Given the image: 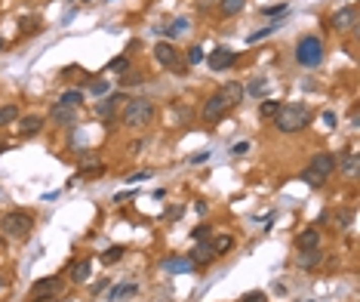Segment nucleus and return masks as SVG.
Listing matches in <instances>:
<instances>
[{"label":"nucleus","mask_w":360,"mask_h":302,"mask_svg":"<svg viewBox=\"0 0 360 302\" xmlns=\"http://www.w3.org/2000/svg\"><path fill=\"white\" fill-rule=\"evenodd\" d=\"M19 25H22L25 31H37V28H40V19H34V16H25V19H19Z\"/></svg>","instance_id":"nucleus-38"},{"label":"nucleus","mask_w":360,"mask_h":302,"mask_svg":"<svg viewBox=\"0 0 360 302\" xmlns=\"http://www.w3.org/2000/svg\"><path fill=\"white\" fill-rule=\"evenodd\" d=\"M225 111H228V105H225V99L216 93V96L207 99V105H204V121H207V124H216V121L225 118Z\"/></svg>","instance_id":"nucleus-9"},{"label":"nucleus","mask_w":360,"mask_h":302,"mask_svg":"<svg viewBox=\"0 0 360 302\" xmlns=\"http://www.w3.org/2000/svg\"><path fill=\"white\" fill-rule=\"evenodd\" d=\"M0 250H4V238H0Z\"/></svg>","instance_id":"nucleus-51"},{"label":"nucleus","mask_w":360,"mask_h":302,"mask_svg":"<svg viewBox=\"0 0 360 302\" xmlns=\"http://www.w3.org/2000/svg\"><path fill=\"white\" fill-rule=\"evenodd\" d=\"M65 284H62V278H40V281H34V287H31V293L34 296H53V293H59Z\"/></svg>","instance_id":"nucleus-14"},{"label":"nucleus","mask_w":360,"mask_h":302,"mask_svg":"<svg viewBox=\"0 0 360 302\" xmlns=\"http://www.w3.org/2000/svg\"><path fill=\"white\" fill-rule=\"evenodd\" d=\"M277 28H280V22H271V25H265V28H259V31H253V34L247 37V41H250V44H259V41H265V37H271V34L277 31Z\"/></svg>","instance_id":"nucleus-25"},{"label":"nucleus","mask_w":360,"mask_h":302,"mask_svg":"<svg viewBox=\"0 0 360 302\" xmlns=\"http://www.w3.org/2000/svg\"><path fill=\"white\" fill-rule=\"evenodd\" d=\"M210 235H213V229H210V225H197V229L191 232V238H194V241H207Z\"/></svg>","instance_id":"nucleus-35"},{"label":"nucleus","mask_w":360,"mask_h":302,"mask_svg":"<svg viewBox=\"0 0 360 302\" xmlns=\"http://www.w3.org/2000/svg\"><path fill=\"white\" fill-rule=\"evenodd\" d=\"M127 99H124V93H111V96H105L102 102H96V118H102V121H111V118H117V111H120V105H124Z\"/></svg>","instance_id":"nucleus-6"},{"label":"nucleus","mask_w":360,"mask_h":302,"mask_svg":"<svg viewBox=\"0 0 360 302\" xmlns=\"http://www.w3.org/2000/svg\"><path fill=\"white\" fill-rule=\"evenodd\" d=\"M90 93H93V96H105V93H108V81H96V84H90Z\"/></svg>","instance_id":"nucleus-39"},{"label":"nucleus","mask_w":360,"mask_h":302,"mask_svg":"<svg viewBox=\"0 0 360 302\" xmlns=\"http://www.w3.org/2000/svg\"><path fill=\"white\" fill-rule=\"evenodd\" d=\"M148 176H151L148 170H136V173H130V176H127V182H130V185H136V182H145Z\"/></svg>","instance_id":"nucleus-40"},{"label":"nucleus","mask_w":360,"mask_h":302,"mask_svg":"<svg viewBox=\"0 0 360 302\" xmlns=\"http://www.w3.org/2000/svg\"><path fill=\"white\" fill-rule=\"evenodd\" d=\"M336 167H339L348 179H357V173H360V158H357V151H354V148H348L345 155L336 161Z\"/></svg>","instance_id":"nucleus-12"},{"label":"nucleus","mask_w":360,"mask_h":302,"mask_svg":"<svg viewBox=\"0 0 360 302\" xmlns=\"http://www.w3.org/2000/svg\"><path fill=\"white\" fill-rule=\"evenodd\" d=\"M240 302H265V293H259V290H253V293H247Z\"/></svg>","instance_id":"nucleus-42"},{"label":"nucleus","mask_w":360,"mask_h":302,"mask_svg":"<svg viewBox=\"0 0 360 302\" xmlns=\"http://www.w3.org/2000/svg\"><path fill=\"white\" fill-rule=\"evenodd\" d=\"M0 50H4V37H0Z\"/></svg>","instance_id":"nucleus-50"},{"label":"nucleus","mask_w":360,"mask_h":302,"mask_svg":"<svg viewBox=\"0 0 360 302\" xmlns=\"http://www.w3.org/2000/svg\"><path fill=\"white\" fill-rule=\"evenodd\" d=\"M19 121V105H0V127H10Z\"/></svg>","instance_id":"nucleus-24"},{"label":"nucleus","mask_w":360,"mask_h":302,"mask_svg":"<svg viewBox=\"0 0 360 302\" xmlns=\"http://www.w3.org/2000/svg\"><path fill=\"white\" fill-rule=\"evenodd\" d=\"M320 259H324V250H320V247H314V250H299V266H302V269L320 266Z\"/></svg>","instance_id":"nucleus-20"},{"label":"nucleus","mask_w":360,"mask_h":302,"mask_svg":"<svg viewBox=\"0 0 360 302\" xmlns=\"http://www.w3.org/2000/svg\"><path fill=\"white\" fill-rule=\"evenodd\" d=\"M302 179H305L308 185H314V188H324V179H317V176H314V173H308V170L302 173Z\"/></svg>","instance_id":"nucleus-41"},{"label":"nucleus","mask_w":360,"mask_h":302,"mask_svg":"<svg viewBox=\"0 0 360 302\" xmlns=\"http://www.w3.org/2000/svg\"><path fill=\"white\" fill-rule=\"evenodd\" d=\"M324 124L327 127H336V115H333V111H324Z\"/></svg>","instance_id":"nucleus-45"},{"label":"nucleus","mask_w":360,"mask_h":302,"mask_svg":"<svg viewBox=\"0 0 360 302\" xmlns=\"http://www.w3.org/2000/svg\"><path fill=\"white\" fill-rule=\"evenodd\" d=\"M287 4H274V7H262V16H284Z\"/></svg>","instance_id":"nucleus-36"},{"label":"nucleus","mask_w":360,"mask_h":302,"mask_svg":"<svg viewBox=\"0 0 360 302\" xmlns=\"http://www.w3.org/2000/svg\"><path fill=\"white\" fill-rule=\"evenodd\" d=\"M244 90H247L250 96H262V93H265V78H256V81H253L250 87H244Z\"/></svg>","instance_id":"nucleus-34"},{"label":"nucleus","mask_w":360,"mask_h":302,"mask_svg":"<svg viewBox=\"0 0 360 302\" xmlns=\"http://www.w3.org/2000/svg\"><path fill=\"white\" fill-rule=\"evenodd\" d=\"M231 247H234V238H231V235H219V238H216V244H213V250H216L219 256L231 253Z\"/></svg>","instance_id":"nucleus-30"},{"label":"nucleus","mask_w":360,"mask_h":302,"mask_svg":"<svg viewBox=\"0 0 360 302\" xmlns=\"http://www.w3.org/2000/svg\"><path fill=\"white\" fill-rule=\"evenodd\" d=\"M90 275H93V259H80L77 266L71 269V281H74V284H87Z\"/></svg>","instance_id":"nucleus-18"},{"label":"nucleus","mask_w":360,"mask_h":302,"mask_svg":"<svg viewBox=\"0 0 360 302\" xmlns=\"http://www.w3.org/2000/svg\"><path fill=\"white\" fill-rule=\"evenodd\" d=\"M296 247H299V250H314V247H320V232L314 229V225H311V229H305V232L296 238Z\"/></svg>","instance_id":"nucleus-19"},{"label":"nucleus","mask_w":360,"mask_h":302,"mask_svg":"<svg viewBox=\"0 0 360 302\" xmlns=\"http://www.w3.org/2000/svg\"><path fill=\"white\" fill-rule=\"evenodd\" d=\"M108 68H111V71H117V74H124V71L130 68V56H117V59H111V62H108Z\"/></svg>","instance_id":"nucleus-32"},{"label":"nucleus","mask_w":360,"mask_h":302,"mask_svg":"<svg viewBox=\"0 0 360 302\" xmlns=\"http://www.w3.org/2000/svg\"><path fill=\"white\" fill-rule=\"evenodd\" d=\"M277 108H280V102H274V99H265V102L259 105V118H262V121H271V118L277 115Z\"/></svg>","instance_id":"nucleus-28"},{"label":"nucleus","mask_w":360,"mask_h":302,"mask_svg":"<svg viewBox=\"0 0 360 302\" xmlns=\"http://www.w3.org/2000/svg\"><path fill=\"white\" fill-rule=\"evenodd\" d=\"M207 158H210V151H200V155H194V158H191V164H204Z\"/></svg>","instance_id":"nucleus-46"},{"label":"nucleus","mask_w":360,"mask_h":302,"mask_svg":"<svg viewBox=\"0 0 360 302\" xmlns=\"http://www.w3.org/2000/svg\"><path fill=\"white\" fill-rule=\"evenodd\" d=\"M247 151H250V142H237V145L231 148V155H237V158H240V155H247Z\"/></svg>","instance_id":"nucleus-43"},{"label":"nucleus","mask_w":360,"mask_h":302,"mask_svg":"<svg viewBox=\"0 0 360 302\" xmlns=\"http://www.w3.org/2000/svg\"><path fill=\"white\" fill-rule=\"evenodd\" d=\"M204 59H207V56H204V50H200V47H191V50H188V62H191V65H200Z\"/></svg>","instance_id":"nucleus-37"},{"label":"nucleus","mask_w":360,"mask_h":302,"mask_svg":"<svg viewBox=\"0 0 360 302\" xmlns=\"http://www.w3.org/2000/svg\"><path fill=\"white\" fill-rule=\"evenodd\" d=\"M308 173H314L317 179H330L333 173H336V155H333V151H317V155H314V161L308 164Z\"/></svg>","instance_id":"nucleus-5"},{"label":"nucleus","mask_w":360,"mask_h":302,"mask_svg":"<svg viewBox=\"0 0 360 302\" xmlns=\"http://www.w3.org/2000/svg\"><path fill=\"white\" fill-rule=\"evenodd\" d=\"M154 59L164 68H179V50L173 44H157L154 47Z\"/></svg>","instance_id":"nucleus-10"},{"label":"nucleus","mask_w":360,"mask_h":302,"mask_svg":"<svg viewBox=\"0 0 360 302\" xmlns=\"http://www.w3.org/2000/svg\"><path fill=\"white\" fill-rule=\"evenodd\" d=\"M185 28H188V19L182 16V19H176L170 28H157L160 34H167V37H179V34H185Z\"/></svg>","instance_id":"nucleus-26"},{"label":"nucleus","mask_w":360,"mask_h":302,"mask_svg":"<svg viewBox=\"0 0 360 302\" xmlns=\"http://www.w3.org/2000/svg\"><path fill=\"white\" fill-rule=\"evenodd\" d=\"M145 81V74H139V71H127L124 78H120V87H133V84H142Z\"/></svg>","instance_id":"nucleus-33"},{"label":"nucleus","mask_w":360,"mask_h":302,"mask_svg":"<svg viewBox=\"0 0 360 302\" xmlns=\"http://www.w3.org/2000/svg\"><path fill=\"white\" fill-rule=\"evenodd\" d=\"M188 269H194L191 259H188V262H182V259H167V262H164V272H167V275H179V272H188Z\"/></svg>","instance_id":"nucleus-22"},{"label":"nucleus","mask_w":360,"mask_h":302,"mask_svg":"<svg viewBox=\"0 0 360 302\" xmlns=\"http://www.w3.org/2000/svg\"><path fill=\"white\" fill-rule=\"evenodd\" d=\"M154 121V102L151 99H127V105H124V127H130V130H142V127H148Z\"/></svg>","instance_id":"nucleus-3"},{"label":"nucleus","mask_w":360,"mask_h":302,"mask_svg":"<svg viewBox=\"0 0 360 302\" xmlns=\"http://www.w3.org/2000/svg\"><path fill=\"white\" fill-rule=\"evenodd\" d=\"M357 121H360V111H357V108H351V127H357Z\"/></svg>","instance_id":"nucleus-47"},{"label":"nucleus","mask_w":360,"mask_h":302,"mask_svg":"<svg viewBox=\"0 0 360 302\" xmlns=\"http://www.w3.org/2000/svg\"><path fill=\"white\" fill-rule=\"evenodd\" d=\"M77 164H80V173L90 167H99V155L96 151H77Z\"/></svg>","instance_id":"nucleus-23"},{"label":"nucleus","mask_w":360,"mask_h":302,"mask_svg":"<svg viewBox=\"0 0 360 302\" xmlns=\"http://www.w3.org/2000/svg\"><path fill=\"white\" fill-rule=\"evenodd\" d=\"M4 287H7V281H4V278H0V290H4Z\"/></svg>","instance_id":"nucleus-49"},{"label":"nucleus","mask_w":360,"mask_h":302,"mask_svg":"<svg viewBox=\"0 0 360 302\" xmlns=\"http://www.w3.org/2000/svg\"><path fill=\"white\" fill-rule=\"evenodd\" d=\"M124 253H127V250L120 247V244H117V247H108V250L102 253V262H105V266H114V262L124 259Z\"/></svg>","instance_id":"nucleus-27"},{"label":"nucleus","mask_w":360,"mask_h":302,"mask_svg":"<svg viewBox=\"0 0 360 302\" xmlns=\"http://www.w3.org/2000/svg\"><path fill=\"white\" fill-rule=\"evenodd\" d=\"M219 96L225 99V105H228V108H234V105H240V99L247 96V90L240 87V81H228V84H222Z\"/></svg>","instance_id":"nucleus-11"},{"label":"nucleus","mask_w":360,"mask_h":302,"mask_svg":"<svg viewBox=\"0 0 360 302\" xmlns=\"http://www.w3.org/2000/svg\"><path fill=\"white\" fill-rule=\"evenodd\" d=\"M105 287H108V281H99V284H96V287H93V296H96V293H102V290H105Z\"/></svg>","instance_id":"nucleus-48"},{"label":"nucleus","mask_w":360,"mask_h":302,"mask_svg":"<svg viewBox=\"0 0 360 302\" xmlns=\"http://www.w3.org/2000/svg\"><path fill=\"white\" fill-rule=\"evenodd\" d=\"M274 124H277L280 133H302L311 124V108L305 102H280Z\"/></svg>","instance_id":"nucleus-1"},{"label":"nucleus","mask_w":360,"mask_h":302,"mask_svg":"<svg viewBox=\"0 0 360 302\" xmlns=\"http://www.w3.org/2000/svg\"><path fill=\"white\" fill-rule=\"evenodd\" d=\"M213 259H216V250H213V244H207V241H197V247L191 250V262H194V266H210Z\"/></svg>","instance_id":"nucleus-15"},{"label":"nucleus","mask_w":360,"mask_h":302,"mask_svg":"<svg viewBox=\"0 0 360 302\" xmlns=\"http://www.w3.org/2000/svg\"><path fill=\"white\" fill-rule=\"evenodd\" d=\"M59 102H62V105L77 108L80 102H84V93H80V90H68V93H62V96H59Z\"/></svg>","instance_id":"nucleus-31"},{"label":"nucleus","mask_w":360,"mask_h":302,"mask_svg":"<svg viewBox=\"0 0 360 302\" xmlns=\"http://www.w3.org/2000/svg\"><path fill=\"white\" fill-rule=\"evenodd\" d=\"M40 130H44V118H40V115H28V118L19 121V136H22V139H31V136H37Z\"/></svg>","instance_id":"nucleus-16"},{"label":"nucleus","mask_w":360,"mask_h":302,"mask_svg":"<svg viewBox=\"0 0 360 302\" xmlns=\"http://www.w3.org/2000/svg\"><path fill=\"white\" fill-rule=\"evenodd\" d=\"M244 7H247V0H219V13L222 16H237Z\"/></svg>","instance_id":"nucleus-21"},{"label":"nucleus","mask_w":360,"mask_h":302,"mask_svg":"<svg viewBox=\"0 0 360 302\" xmlns=\"http://www.w3.org/2000/svg\"><path fill=\"white\" fill-rule=\"evenodd\" d=\"M136 290H139L136 284H120V287H114V290L108 293V299H111V302H117V299H124V296H133Z\"/></svg>","instance_id":"nucleus-29"},{"label":"nucleus","mask_w":360,"mask_h":302,"mask_svg":"<svg viewBox=\"0 0 360 302\" xmlns=\"http://www.w3.org/2000/svg\"><path fill=\"white\" fill-rule=\"evenodd\" d=\"M216 4H219V0H197V10H204V13H207V10H213Z\"/></svg>","instance_id":"nucleus-44"},{"label":"nucleus","mask_w":360,"mask_h":302,"mask_svg":"<svg viewBox=\"0 0 360 302\" xmlns=\"http://www.w3.org/2000/svg\"><path fill=\"white\" fill-rule=\"evenodd\" d=\"M74 115H77V108H71V105H62V102H56V105H53V111H50L53 124H59V127H68V124H74Z\"/></svg>","instance_id":"nucleus-17"},{"label":"nucleus","mask_w":360,"mask_h":302,"mask_svg":"<svg viewBox=\"0 0 360 302\" xmlns=\"http://www.w3.org/2000/svg\"><path fill=\"white\" fill-rule=\"evenodd\" d=\"M327 222H333V225H330L333 232H345L348 225H351V210H336V213H324V216H320V225H327Z\"/></svg>","instance_id":"nucleus-13"},{"label":"nucleus","mask_w":360,"mask_h":302,"mask_svg":"<svg viewBox=\"0 0 360 302\" xmlns=\"http://www.w3.org/2000/svg\"><path fill=\"white\" fill-rule=\"evenodd\" d=\"M207 62H210V68H213V71H228V68L237 62V53H234V50H228V47H216V50L207 56Z\"/></svg>","instance_id":"nucleus-7"},{"label":"nucleus","mask_w":360,"mask_h":302,"mask_svg":"<svg viewBox=\"0 0 360 302\" xmlns=\"http://www.w3.org/2000/svg\"><path fill=\"white\" fill-rule=\"evenodd\" d=\"M31 229H34V216L25 210H10V213L0 216V232L13 241H25L31 235Z\"/></svg>","instance_id":"nucleus-2"},{"label":"nucleus","mask_w":360,"mask_h":302,"mask_svg":"<svg viewBox=\"0 0 360 302\" xmlns=\"http://www.w3.org/2000/svg\"><path fill=\"white\" fill-rule=\"evenodd\" d=\"M296 62L302 68H317L320 62H324V41L314 37V34H305L296 44Z\"/></svg>","instance_id":"nucleus-4"},{"label":"nucleus","mask_w":360,"mask_h":302,"mask_svg":"<svg viewBox=\"0 0 360 302\" xmlns=\"http://www.w3.org/2000/svg\"><path fill=\"white\" fill-rule=\"evenodd\" d=\"M333 28H336V31H354V28H357V7H354V4L342 7V10L333 16Z\"/></svg>","instance_id":"nucleus-8"}]
</instances>
